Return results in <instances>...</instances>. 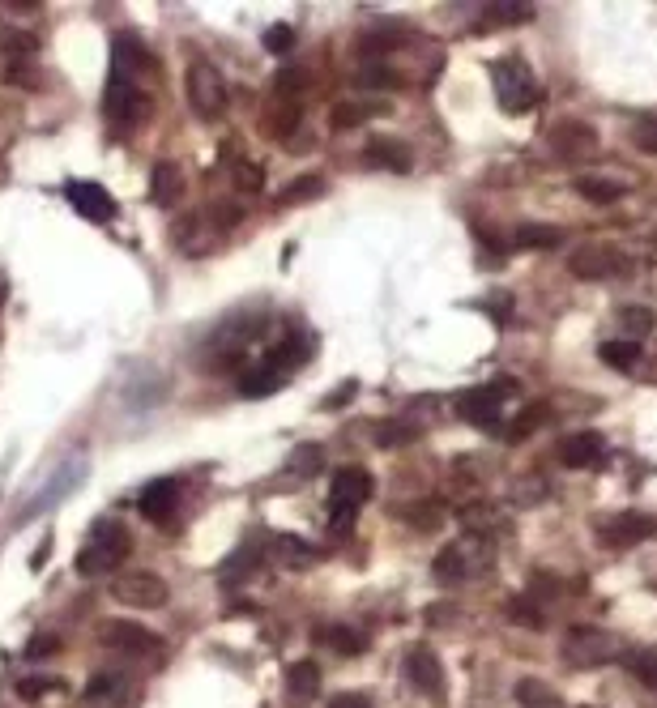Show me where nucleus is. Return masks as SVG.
Instances as JSON below:
<instances>
[{"label": "nucleus", "mask_w": 657, "mask_h": 708, "mask_svg": "<svg viewBox=\"0 0 657 708\" xmlns=\"http://www.w3.org/2000/svg\"><path fill=\"white\" fill-rule=\"evenodd\" d=\"M52 653H60V636H56V632H43V636H35V640L26 645L30 662H43V657H52Z\"/></svg>", "instance_id": "nucleus-43"}, {"label": "nucleus", "mask_w": 657, "mask_h": 708, "mask_svg": "<svg viewBox=\"0 0 657 708\" xmlns=\"http://www.w3.org/2000/svg\"><path fill=\"white\" fill-rule=\"evenodd\" d=\"M406 674H410V683L419 687V696L444 704V666L427 645H414L406 653Z\"/></svg>", "instance_id": "nucleus-10"}, {"label": "nucleus", "mask_w": 657, "mask_h": 708, "mask_svg": "<svg viewBox=\"0 0 657 708\" xmlns=\"http://www.w3.org/2000/svg\"><path fill=\"white\" fill-rule=\"evenodd\" d=\"M150 197L158 201V205H175L184 197V175H180V167L175 163H158L154 171H150Z\"/></svg>", "instance_id": "nucleus-19"}, {"label": "nucleus", "mask_w": 657, "mask_h": 708, "mask_svg": "<svg viewBox=\"0 0 657 708\" xmlns=\"http://www.w3.org/2000/svg\"><path fill=\"white\" fill-rule=\"evenodd\" d=\"M372 474L363 465H342L338 474L329 478V529L333 534H350L355 529V512L372 500Z\"/></svg>", "instance_id": "nucleus-1"}, {"label": "nucleus", "mask_w": 657, "mask_h": 708, "mask_svg": "<svg viewBox=\"0 0 657 708\" xmlns=\"http://www.w3.org/2000/svg\"><path fill=\"white\" fill-rule=\"evenodd\" d=\"M363 158L376 163V167H389V171H410V150L397 146V141H389V137H372V146H367Z\"/></svg>", "instance_id": "nucleus-23"}, {"label": "nucleus", "mask_w": 657, "mask_h": 708, "mask_svg": "<svg viewBox=\"0 0 657 708\" xmlns=\"http://www.w3.org/2000/svg\"><path fill=\"white\" fill-rule=\"evenodd\" d=\"M619 325L640 342V337H649V333L657 329V316H653L649 308H623V312H619Z\"/></svg>", "instance_id": "nucleus-35"}, {"label": "nucleus", "mask_w": 657, "mask_h": 708, "mask_svg": "<svg viewBox=\"0 0 657 708\" xmlns=\"http://www.w3.org/2000/svg\"><path fill=\"white\" fill-rule=\"evenodd\" d=\"M128 546H133V538H128V529L120 521L103 517L99 525L90 529V538L82 546V555H77V572L82 576H103V572H116L120 563L128 559Z\"/></svg>", "instance_id": "nucleus-2"}, {"label": "nucleus", "mask_w": 657, "mask_h": 708, "mask_svg": "<svg viewBox=\"0 0 657 708\" xmlns=\"http://www.w3.org/2000/svg\"><path fill=\"white\" fill-rule=\"evenodd\" d=\"M508 619L517 623V627H534V632H542V627H547V619H542V606L530 602V598H512V602H508Z\"/></svg>", "instance_id": "nucleus-34"}, {"label": "nucleus", "mask_w": 657, "mask_h": 708, "mask_svg": "<svg viewBox=\"0 0 657 708\" xmlns=\"http://www.w3.org/2000/svg\"><path fill=\"white\" fill-rule=\"evenodd\" d=\"M9 86H35V69L26 60H9V73H5Z\"/></svg>", "instance_id": "nucleus-50"}, {"label": "nucleus", "mask_w": 657, "mask_h": 708, "mask_svg": "<svg viewBox=\"0 0 657 708\" xmlns=\"http://www.w3.org/2000/svg\"><path fill=\"white\" fill-rule=\"evenodd\" d=\"M576 192H581L585 201H594V205H611V201L623 197V184L602 180V175H576Z\"/></svg>", "instance_id": "nucleus-27"}, {"label": "nucleus", "mask_w": 657, "mask_h": 708, "mask_svg": "<svg viewBox=\"0 0 657 708\" xmlns=\"http://www.w3.org/2000/svg\"><path fill=\"white\" fill-rule=\"evenodd\" d=\"M295 124H299V107H286V111H282V120H278V128H282V133H291Z\"/></svg>", "instance_id": "nucleus-54"}, {"label": "nucleus", "mask_w": 657, "mask_h": 708, "mask_svg": "<svg viewBox=\"0 0 657 708\" xmlns=\"http://www.w3.org/2000/svg\"><path fill=\"white\" fill-rule=\"evenodd\" d=\"M312 359V342L303 333H286L278 346H269V354H265V367H274V372H291V367H299V363H308Z\"/></svg>", "instance_id": "nucleus-17"}, {"label": "nucleus", "mask_w": 657, "mask_h": 708, "mask_svg": "<svg viewBox=\"0 0 657 708\" xmlns=\"http://www.w3.org/2000/svg\"><path fill=\"white\" fill-rule=\"evenodd\" d=\"M265 47H269V52H274V56L291 52V47H295V26H286V22H274V26L265 30Z\"/></svg>", "instance_id": "nucleus-39"}, {"label": "nucleus", "mask_w": 657, "mask_h": 708, "mask_svg": "<svg viewBox=\"0 0 657 708\" xmlns=\"http://www.w3.org/2000/svg\"><path fill=\"white\" fill-rule=\"evenodd\" d=\"M167 581L158 572H124L116 585H111V598L120 606H133V610H158L167 606Z\"/></svg>", "instance_id": "nucleus-7"}, {"label": "nucleus", "mask_w": 657, "mask_h": 708, "mask_svg": "<svg viewBox=\"0 0 657 708\" xmlns=\"http://www.w3.org/2000/svg\"><path fill=\"white\" fill-rule=\"evenodd\" d=\"M64 197H69V205H73L82 218H90V222H111V214H116V201L107 197L103 184L73 180L69 188H64Z\"/></svg>", "instance_id": "nucleus-13"}, {"label": "nucleus", "mask_w": 657, "mask_h": 708, "mask_svg": "<svg viewBox=\"0 0 657 708\" xmlns=\"http://www.w3.org/2000/svg\"><path fill=\"white\" fill-rule=\"evenodd\" d=\"M453 615V602H440V606H427V623H448Z\"/></svg>", "instance_id": "nucleus-53"}, {"label": "nucleus", "mask_w": 657, "mask_h": 708, "mask_svg": "<svg viewBox=\"0 0 657 708\" xmlns=\"http://www.w3.org/2000/svg\"><path fill=\"white\" fill-rule=\"evenodd\" d=\"M184 94H188V107L197 111L201 120H218L222 111H227V82H222V73L214 69L210 60H192L188 64Z\"/></svg>", "instance_id": "nucleus-4"}, {"label": "nucleus", "mask_w": 657, "mask_h": 708, "mask_svg": "<svg viewBox=\"0 0 657 708\" xmlns=\"http://www.w3.org/2000/svg\"><path fill=\"white\" fill-rule=\"evenodd\" d=\"M551 146L559 158H568V163H581V158H594L598 150V137L589 124H576V120H564L551 128Z\"/></svg>", "instance_id": "nucleus-12"}, {"label": "nucleus", "mask_w": 657, "mask_h": 708, "mask_svg": "<svg viewBox=\"0 0 657 708\" xmlns=\"http://www.w3.org/2000/svg\"><path fill=\"white\" fill-rule=\"evenodd\" d=\"M120 687H124V683L116 679V674H99V679L86 687V696H90V700H107V696H116Z\"/></svg>", "instance_id": "nucleus-47"}, {"label": "nucleus", "mask_w": 657, "mask_h": 708, "mask_svg": "<svg viewBox=\"0 0 657 708\" xmlns=\"http://www.w3.org/2000/svg\"><path fill=\"white\" fill-rule=\"evenodd\" d=\"M461 525H466L474 538H487L500 521H495V508L491 504H470V508H461Z\"/></svg>", "instance_id": "nucleus-32"}, {"label": "nucleus", "mask_w": 657, "mask_h": 708, "mask_svg": "<svg viewBox=\"0 0 657 708\" xmlns=\"http://www.w3.org/2000/svg\"><path fill=\"white\" fill-rule=\"evenodd\" d=\"M367 116H372V107H359V103H338V107H333V116H329V124H333V128H355V124H363Z\"/></svg>", "instance_id": "nucleus-38"}, {"label": "nucleus", "mask_w": 657, "mask_h": 708, "mask_svg": "<svg viewBox=\"0 0 657 708\" xmlns=\"http://www.w3.org/2000/svg\"><path fill=\"white\" fill-rule=\"evenodd\" d=\"M423 431L414 427V423H380L376 427V444L380 448H402V444H414Z\"/></svg>", "instance_id": "nucleus-31"}, {"label": "nucleus", "mask_w": 657, "mask_h": 708, "mask_svg": "<svg viewBox=\"0 0 657 708\" xmlns=\"http://www.w3.org/2000/svg\"><path fill=\"white\" fill-rule=\"evenodd\" d=\"M632 141L645 154H657V120L653 116H640L636 124H632Z\"/></svg>", "instance_id": "nucleus-42"}, {"label": "nucleus", "mask_w": 657, "mask_h": 708, "mask_svg": "<svg viewBox=\"0 0 657 708\" xmlns=\"http://www.w3.org/2000/svg\"><path fill=\"white\" fill-rule=\"evenodd\" d=\"M542 423H547V406H534V410H521V418L508 427V436L512 440H521V436H530V431H538Z\"/></svg>", "instance_id": "nucleus-40"}, {"label": "nucleus", "mask_w": 657, "mask_h": 708, "mask_svg": "<svg viewBox=\"0 0 657 708\" xmlns=\"http://www.w3.org/2000/svg\"><path fill=\"white\" fill-rule=\"evenodd\" d=\"M141 111H146V94L133 86V77L111 73V82H107V116L133 124V120H141Z\"/></svg>", "instance_id": "nucleus-15"}, {"label": "nucleus", "mask_w": 657, "mask_h": 708, "mask_svg": "<svg viewBox=\"0 0 657 708\" xmlns=\"http://www.w3.org/2000/svg\"><path fill=\"white\" fill-rule=\"evenodd\" d=\"M628 269V261L611 248V244H581L568 252V273L581 282H602V278H615V273Z\"/></svg>", "instance_id": "nucleus-9"}, {"label": "nucleus", "mask_w": 657, "mask_h": 708, "mask_svg": "<svg viewBox=\"0 0 657 708\" xmlns=\"http://www.w3.org/2000/svg\"><path fill=\"white\" fill-rule=\"evenodd\" d=\"M525 18H530V5H521V0L487 9V26H512V22H525Z\"/></svg>", "instance_id": "nucleus-37"}, {"label": "nucleus", "mask_w": 657, "mask_h": 708, "mask_svg": "<svg viewBox=\"0 0 657 708\" xmlns=\"http://www.w3.org/2000/svg\"><path fill=\"white\" fill-rule=\"evenodd\" d=\"M564 662L576 666V670H589V666H602L615 657V640L611 632H602V627H568L564 632Z\"/></svg>", "instance_id": "nucleus-6"}, {"label": "nucleus", "mask_w": 657, "mask_h": 708, "mask_svg": "<svg viewBox=\"0 0 657 708\" xmlns=\"http://www.w3.org/2000/svg\"><path fill=\"white\" fill-rule=\"evenodd\" d=\"M303 86H308V77H303L299 69H282L278 73V94H282V99H286V94H299Z\"/></svg>", "instance_id": "nucleus-51"}, {"label": "nucleus", "mask_w": 657, "mask_h": 708, "mask_svg": "<svg viewBox=\"0 0 657 708\" xmlns=\"http://www.w3.org/2000/svg\"><path fill=\"white\" fill-rule=\"evenodd\" d=\"M278 559L286 563V568H312V563L320 559V551H316V546L312 542H303V538H291V534H282L278 542Z\"/></svg>", "instance_id": "nucleus-26"}, {"label": "nucleus", "mask_w": 657, "mask_h": 708, "mask_svg": "<svg viewBox=\"0 0 657 708\" xmlns=\"http://www.w3.org/2000/svg\"><path fill=\"white\" fill-rule=\"evenodd\" d=\"M512 500L517 504H542L547 500V478H517V487H512Z\"/></svg>", "instance_id": "nucleus-36"}, {"label": "nucleus", "mask_w": 657, "mask_h": 708, "mask_svg": "<svg viewBox=\"0 0 657 708\" xmlns=\"http://www.w3.org/2000/svg\"><path fill=\"white\" fill-rule=\"evenodd\" d=\"M598 359L606 367H615V372H628V367L640 363V346L636 342H602L598 346Z\"/></svg>", "instance_id": "nucleus-28"}, {"label": "nucleus", "mask_w": 657, "mask_h": 708, "mask_svg": "<svg viewBox=\"0 0 657 708\" xmlns=\"http://www.w3.org/2000/svg\"><path fill=\"white\" fill-rule=\"evenodd\" d=\"M235 184L244 188V192H256V188L265 184V171L256 167V163H239V175H235Z\"/></svg>", "instance_id": "nucleus-49"}, {"label": "nucleus", "mask_w": 657, "mask_h": 708, "mask_svg": "<svg viewBox=\"0 0 657 708\" xmlns=\"http://www.w3.org/2000/svg\"><path fill=\"white\" fill-rule=\"evenodd\" d=\"M623 666H628V674H636L645 687L657 691V653L653 649H636V653H623Z\"/></svg>", "instance_id": "nucleus-29"}, {"label": "nucleus", "mask_w": 657, "mask_h": 708, "mask_svg": "<svg viewBox=\"0 0 657 708\" xmlns=\"http://www.w3.org/2000/svg\"><path fill=\"white\" fill-rule=\"evenodd\" d=\"M406 525L410 529H440V521H444V508L436 504V500H419V504H410L406 512Z\"/></svg>", "instance_id": "nucleus-30"}, {"label": "nucleus", "mask_w": 657, "mask_h": 708, "mask_svg": "<svg viewBox=\"0 0 657 708\" xmlns=\"http://www.w3.org/2000/svg\"><path fill=\"white\" fill-rule=\"evenodd\" d=\"M320 691V666L316 662H295L286 670V696L291 700H312Z\"/></svg>", "instance_id": "nucleus-22"}, {"label": "nucleus", "mask_w": 657, "mask_h": 708, "mask_svg": "<svg viewBox=\"0 0 657 708\" xmlns=\"http://www.w3.org/2000/svg\"><path fill=\"white\" fill-rule=\"evenodd\" d=\"M103 645L111 653H128V657H146L154 649H163V640H158L154 632H146V627H137V623H111L107 632H103Z\"/></svg>", "instance_id": "nucleus-14"}, {"label": "nucleus", "mask_w": 657, "mask_h": 708, "mask_svg": "<svg viewBox=\"0 0 657 708\" xmlns=\"http://www.w3.org/2000/svg\"><path fill=\"white\" fill-rule=\"evenodd\" d=\"M325 708H372V700L359 696V691H342V696H333Z\"/></svg>", "instance_id": "nucleus-52"}, {"label": "nucleus", "mask_w": 657, "mask_h": 708, "mask_svg": "<svg viewBox=\"0 0 657 708\" xmlns=\"http://www.w3.org/2000/svg\"><path fill=\"white\" fill-rule=\"evenodd\" d=\"M487 563H491V555L483 551V542H448L436 555V563H431V572H436L444 585H457V581H466V576L483 572Z\"/></svg>", "instance_id": "nucleus-8"}, {"label": "nucleus", "mask_w": 657, "mask_h": 708, "mask_svg": "<svg viewBox=\"0 0 657 708\" xmlns=\"http://www.w3.org/2000/svg\"><path fill=\"white\" fill-rule=\"evenodd\" d=\"M606 453V440L598 431H576V436L559 440V465H568V470H589V465H598Z\"/></svg>", "instance_id": "nucleus-16"}, {"label": "nucleus", "mask_w": 657, "mask_h": 708, "mask_svg": "<svg viewBox=\"0 0 657 708\" xmlns=\"http://www.w3.org/2000/svg\"><path fill=\"white\" fill-rule=\"evenodd\" d=\"M64 683L60 679H22L18 683V696L22 700H39V696H47V691H60Z\"/></svg>", "instance_id": "nucleus-44"}, {"label": "nucleus", "mask_w": 657, "mask_h": 708, "mask_svg": "<svg viewBox=\"0 0 657 708\" xmlns=\"http://www.w3.org/2000/svg\"><path fill=\"white\" fill-rule=\"evenodd\" d=\"M512 244H517V248L551 252V248L564 244V231L551 227V222H525V227H517V235H512Z\"/></svg>", "instance_id": "nucleus-21"}, {"label": "nucleus", "mask_w": 657, "mask_h": 708, "mask_svg": "<svg viewBox=\"0 0 657 708\" xmlns=\"http://www.w3.org/2000/svg\"><path fill=\"white\" fill-rule=\"evenodd\" d=\"M517 704L521 708H564V700H559V691L551 683H542V679H521L517 683Z\"/></svg>", "instance_id": "nucleus-24"}, {"label": "nucleus", "mask_w": 657, "mask_h": 708, "mask_svg": "<svg viewBox=\"0 0 657 708\" xmlns=\"http://www.w3.org/2000/svg\"><path fill=\"white\" fill-rule=\"evenodd\" d=\"M256 563H261V555H256L252 546H244V551H239V555L227 563V568H222V576H244L248 568H256Z\"/></svg>", "instance_id": "nucleus-48"}, {"label": "nucleus", "mask_w": 657, "mask_h": 708, "mask_svg": "<svg viewBox=\"0 0 657 708\" xmlns=\"http://www.w3.org/2000/svg\"><path fill=\"white\" fill-rule=\"evenodd\" d=\"M598 534H602V542H611V546L623 551V546L657 538V517H649V512H619V517L598 525Z\"/></svg>", "instance_id": "nucleus-11"}, {"label": "nucleus", "mask_w": 657, "mask_h": 708, "mask_svg": "<svg viewBox=\"0 0 657 708\" xmlns=\"http://www.w3.org/2000/svg\"><path fill=\"white\" fill-rule=\"evenodd\" d=\"M282 372H274V367H252V372L239 376V393L244 397H269V393H278L282 389Z\"/></svg>", "instance_id": "nucleus-25"}, {"label": "nucleus", "mask_w": 657, "mask_h": 708, "mask_svg": "<svg viewBox=\"0 0 657 708\" xmlns=\"http://www.w3.org/2000/svg\"><path fill=\"white\" fill-rule=\"evenodd\" d=\"M581 708H594V704H581Z\"/></svg>", "instance_id": "nucleus-55"}, {"label": "nucleus", "mask_w": 657, "mask_h": 708, "mask_svg": "<svg viewBox=\"0 0 657 708\" xmlns=\"http://www.w3.org/2000/svg\"><path fill=\"white\" fill-rule=\"evenodd\" d=\"M325 192V180L312 171V175H303V180H295L291 188H282L278 192V205H299V201H308V197H320Z\"/></svg>", "instance_id": "nucleus-33"}, {"label": "nucleus", "mask_w": 657, "mask_h": 708, "mask_svg": "<svg viewBox=\"0 0 657 708\" xmlns=\"http://www.w3.org/2000/svg\"><path fill=\"white\" fill-rule=\"evenodd\" d=\"M512 393H517V380H508V376H500L495 384H478V389L457 397V414L466 418V423H474V427H495V423H500V414H504V401Z\"/></svg>", "instance_id": "nucleus-5"}, {"label": "nucleus", "mask_w": 657, "mask_h": 708, "mask_svg": "<svg viewBox=\"0 0 657 708\" xmlns=\"http://www.w3.org/2000/svg\"><path fill=\"white\" fill-rule=\"evenodd\" d=\"M316 645H329L338 657H359L363 653V636L355 627L346 623H333V627H316Z\"/></svg>", "instance_id": "nucleus-20"}, {"label": "nucleus", "mask_w": 657, "mask_h": 708, "mask_svg": "<svg viewBox=\"0 0 657 708\" xmlns=\"http://www.w3.org/2000/svg\"><path fill=\"white\" fill-rule=\"evenodd\" d=\"M491 86H495V99H500V107L508 111V116H525V111L538 103L534 73L525 69L517 56H504V60L491 64Z\"/></svg>", "instance_id": "nucleus-3"}, {"label": "nucleus", "mask_w": 657, "mask_h": 708, "mask_svg": "<svg viewBox=\"0 0 657 708\" xmlns=\"http://www.w3.org/2000/svg\"><path fill=\"white\" fill-rule=\"evenodd\" d=\"M175 500H180V487H175L171 478H158V482H150V487L141 491L137 508H141V517L163 521V517H171V512H175Z\"/></svg>", "instance_id": "nucleus-18"}, {"label": "nucleus", "mask_w": 657, "mask_h": 708, "mask_svg": "<svg viewBox=\"0 0 657 708\" xmlns=\"http://www.w3.org/2000/svg\"><path fill=\"white\" fill-rule=\"evenodd\" d=\"M5 47H9V52H13V60H18V52H35V47H39V39L35 35H26V30H5Z\"/></svg>", "instance_id": "nucleus-46"}, {"label": "nucleus", "mask_w": 657, "mask_h": 708, "mask_svg": "<svg viewBox=\"0 0 657 708\" xmlns=\"http://www.w3.org/2000/svg\"><path fill=\"white\" fill-rule=\"evenodd\" d=\"M355 82H359V86H376V90H389V86H397V77H393L389 69H359V73H355Z\"/></svg>", "instance_id": "nucleus-45"}, {"label": "nucleus", "mask_w": 657, "mask_h": 708, "mask_svg": "<svg viewBox=\"0 0 657 708\" xmlns=\"http://www.w3.org/2000/svg\"><path fill=\"white\" fill-rule=\"evenodd\" d=\"M286 465H291L295 474H316V470H320V448H316V444H299Z\"/></svg>", "instance_id": "nucleus-41"}]
</instances>
